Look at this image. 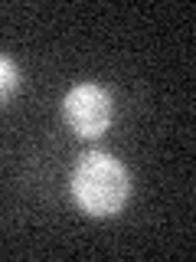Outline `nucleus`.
I'll use <instances>...</instances> for the list:
<instances>
[{
  "mask_svg": "<svg viewBox=\"0 0 196 262\" xmlns=\"http://www.w3.org/2000/svg\"><path fill=\"white\" fill-rule=\"evenodd\" d=\"M69 187L76 207L88 216L102 220L125 210L131 196V174L118 158H111L105 151H92L72 167Z\"/></svg>",
  "mask_w": 196,
  "mask_h": 262,
  "instance_id": "f257e3e1",
  "label": "nucleus"
},
{
  "mask_svg": "<svg viewBox=\"0 0 196 262\" xmlns=\"http://www.w3.org/2000/svg\"><path fill=\"white\" fill-rule=\"evenodd\" d=\"M62 115L79 138H98L111 125V95L105 85L79 82L62 98Z\"/></svg>",
  "mask_w": 196,
  "mask_h": 262,
  "instance_id": "f03ea898",
  "label": "nucleus"
},
{
  "mask_svg": "<svg viewBox=\"0 0 196 262\" xmlns=\"http://www.w3.org/2000/svg\"><path fill=\"white\" fill-rule=\"evenodd\" d=\"M16 89H20V69H16V62L10 56L0 53V105H4Z\"/></svg>",
  "mask_w": 196,
  "mask_h": 262,
  "instance_id": "7ed1b4c3",
  "label": "nucleus"
}]
</instances>
